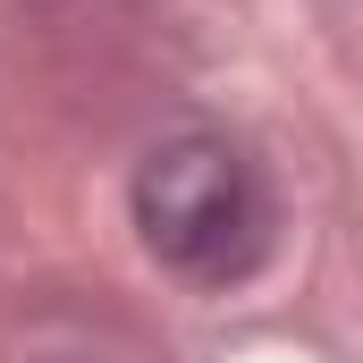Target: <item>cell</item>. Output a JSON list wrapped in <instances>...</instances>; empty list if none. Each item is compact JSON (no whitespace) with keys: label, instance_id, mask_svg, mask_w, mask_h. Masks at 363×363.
Listing matches in <instances>:
<instances>
[{"label":"cell","instance_id":"1","mask_svg":"<svg viewBox=\"0 0 363 363\" xmlns=\"http://www.w3.org/2000/svg\"><path fill=\"white\" fill-rule=\"evenodd\" d=\"M135 237L152 245V262L178 279H237L254 271L262 254V228H271V203H262V178L254 161L211 135V127H186L169 144H152L135 161Z\"/></svg>","mask_w":363,"mask_h":363}]
</instances>
